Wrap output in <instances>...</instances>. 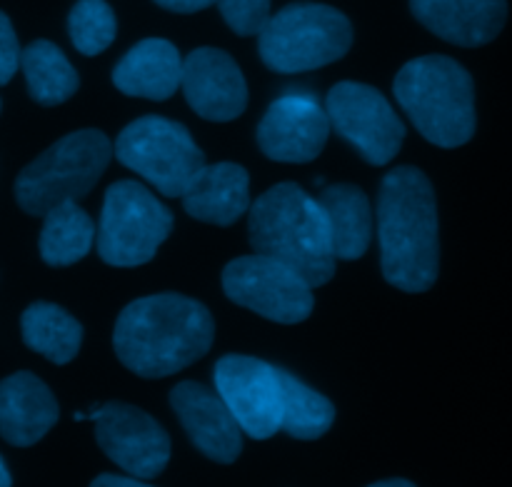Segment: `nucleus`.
<instances>
[{"instance_id": "nucleus-1", "label": "nucleus", "mask_w": 512, "mask_h": 487, "mask_svg": "<svg viewBox=\"0 0 512 487\" xmlns=\"http://www.w3.org/2000/svg\"><path fill=\"white\" fill-rule=\"evenodd\" d=\"M213 338V315L203 303L180 293H158L125 305L115 323L113 348L130 373L158 380L198 363Z\"/></svg>"}, {"instance_id": "nucleus-2", "label": "nucleus", "mask_w": 512, "mask_h": 487, "mask_svg": "<svg viewBox=\"0 0 512 487\" xmlns=\"http://www.w3.org/2000/svg\"><path fill=\"white\" fill-rule=\"evenodd\" d=\"M380 268L403 293H425L440 273L438 203L428 175L413 165L393 168L378 193Z\"/></svg>"}, {"instance_id": "nucleus-3", "label": "nucleus", "mask_w": 512, "mask_h": 487, "mask_svg": "<svg viewBox=\"0 0 512 487\" xmlns=\"http://www.w3.org/2000/svg\"><path fill=\"white\" fill-rule=\"evenodd\" d=\"M248 210V233L255 253L278 260L298 273L310 288L333 280V243L323 210L313 195L295 183H280L265 190Z\"/></svg>"}, {"instance_id": "nucleus-4", "label": "nucleus", "mask_w": 512, "mask_h": 487, "mask_svg": "<svg viewBox=\"0 0 512 487\" xmlns=\"http://www.w3.org/2000/svg\"><path fill=\"white\" fill-rule=\"evenodd\" d=\"M395 98L425 140L460 148L475 133L473 75L448 55H423L395 75Z\"/></svg>"}, {"instance_id": "nucleus-5", "label": "nucleus", "mask_w": 512, "mask_h": 487, "mask_svg": "<svg viewBox=\"0 0 512 487\" xmlns=\"http://www.w3.org/2000/svg\"><path fill=\"white\" fill-rule=\"evenodd\" d=\"M113 158L103 130H75L25 165L15 178V200L28 215L43 218L60 203L83 200Z\"/></svg>"}, {"instance_id": "nucleus-6", "label": "nucleus", "mask_w": 512, "mask_h": 487, "mask_svg": "<svg viewBox=\"0 0 512 487\" xmlns=\"http://www.w3.org/2000/svg\"><path fill=\"white\" fill-rule=\"evenodd\" d=\"M353 45L348 15L323 3L285 5L258 33L263 63L275 73H305L343 58Z\"/></svg>"}, {"instance_id": "nucleus-7", "label": "nucleus", "mask_w": 512, "mask_h": 487, "mask_svg": "<svg viewBox=\"0 0 512 487\" xmlns=\"http://www.w3.org/2000/svg\"><path fill=\"white\" fill-rule=\"evenodd\" d=\"M173 223V213L145 185L118 180L105 193L95 248L113 268H138L155 258Z\"/></svg>"}, {"instance_id": "nucleus-8", "label": "nucleus", "mask_w": 512, "mask_h": 487, "mask_svg": "<svg viewBox=\"0 0 512 487\" xmlns=\"http://www.w3.org/2000/svg\"><path fill=\"white\" fill-rule=\"evenodd\" d=\"M113 153L125 168L168 198H180L205 165L203 150L195 145L188 128L160 115H145L125 125Z\"/></svg>"}, {"instance_id": "nucleus-9", "label": "nucleus", "mask_w": 512, "mask_h": 487, "mask_svg": "<svg viewBox=\"0 0 512 487\" xmlns=\"http://www.w3.org/2000/svg\"><path fill=\"white\" fill-rule=\"evenodd\" d=\"M323 108L330 128L348 140L370 165H388L400 153L405 125L388 98L373 85L343 80L333 85Z\"/></svg>"}, {"instance_id": "nucleus-10", "label": "nucleus", "mask_w": 512, "mask_h": 487, "mask_svg": "<svg viewBox=\"0 0 512 487\" xmlns=\"http://www.w3.org/2000/svg\"><path fill=\"white\" fill-rule=\"evenodd\" d=\"M223 290L235 305L280 325L303 323L315 308L313 288L298 273L258 253L225 265Z\"/></svg>"}, {"instance_id": "nucleus-11", "label": "nucleus", "mask_w": 512, "mask_h": 487, "mask_svg": "<svg viewBox=\"0 0 512 487\" xmlns=\"http://www.w3.org/2000/svg\"><path fill=\"white\" fill-rule=\"evenodd\" d=\"M83 418L95 425L100 450L130 478L153 480L168 468L170 438L145 410L128 403H105L83 413Z\"/></svg>"}, {"instance_id": "nucleus-12", "label": "nucleus", "mask_w": 512, "mask_h": 487, "mask_svg": "<svg viewBox=\"0 0 512 487\" xmlns=\"http://www.w3.org/2000/svg\"><path fill=\"white\" fill-rule=\"evenodd\" d=\"M213 383L245 435L268 440L278 433L280 368L250 355H225L215 363Z\"/></svg>"}, {"instance_id": "nucleus-13", "label": "nucleus", "mask_w": 512, "mask_h": 487, "mask_svg": "<svg viewBox=\"0 0 512 487\" xmlns=\"http://www.w3.org/2000/svg\"><path fill=\"white\" fill-rule=\"evenodd\" d=\"M328 135V113L310 93L278 98L258 125L260 150L278 163H310L323 153Z\"/></svg>"}, {"instance_id": "nucleus-14", "label": "nucleus", "mask_w": 512, "mask_h": 487, "mask_svg": "<svg viewBox=\"0 0 512 487\" xmlns=\"http://www.w3.org/2000/svg\"><path fill=\"white\" fill-rule=\"evenodd\" d=\"M180 88L190 108L205 120L228 123L248 108V83L233 55L220 48H198L183 58Z\"/></svg>"}, {"instance_id": "nucleus-15", "label": "nucleus", "mask_w": 512, "mask_h": 487, "mask_svg": "<svg viewBox=\"0 0 512 487\" xmlns=\"http://www.w3.org/2000/svg\"><path fill=\"white\" fill-rule=\"evenodd\" d=\"M170 405L178 415L180 425L188 433L190 443L208 460L220 465H233L243 453V430L220 395L213 388L195 380L175 385L170 393Z\"/></svg>"}, {"instance_id": "nucleus-16", "label": "nucleus", "mask_w": 512, "mask_h": 487, "mask_svg": "<svg viewBox=\"0 0 512 487\" xmlns=\"http://www.w3.org/2000/svg\"><path fill=\"white\" fill-rule=\"evenodd\" d=\"M58 400L33 373L0 380V438L15 448L40 443L58 423Z\"/></svg>"}, {"instance_id": "nucleus-17", "label": "nucleus", "mask_w": 512, "mask_h": 487, "mask_svg": "<svg viewBox=\"0 0 512 487\" xmlns=\"http://www.w3.org/2000/svg\"><path fill=\"white\" fill-rule=\"evenodd\" d=\"M410 10L430 33L463 48L488 45L508 18L505 0H410Z\"/></svg>"}, {"instance_id": "nucleus-18", "label": "nucleus", "mask_w": 512, "mask_h": 487, "mask_svg": "<svg viewBox=\"0 0 512 487\" xmlns=\"http://www.w3.org/2000/svg\"><path fill=\"white\" fill-rule=\"evenodd\" d=\"M180 198L190 218L228 228L248 213L250 175L238 163H205Z\"/></svg>"}, {"instance_id": "nucleus-19", "label": "nucleus", "mask_w": 512, "mask_h": 487, "mask_svg": "<svg viewBox=\"0 0 512 487\" xmlns=\"http://www.w3.org/2000/svg\"><path fill=\"white\" fill-rule=\"evenodd\" d=\"M183 58L170 40L148 38L128 50L113 70V85L130 98L168 100L180 88Z\"/></svg>"}, {"instance_id": "nucleus-20", "label": "nucleus", "mask_w": 512, "mask_h": 487, "mask_svg": "<svg viewBox=\"0 0 512 487\" xmlns=\"http://www.w3.org/2000/svg\"><path fill=\"white\" fill-rule=\"evenodd\" d=\"M320 210L328 223L335 260H358L373 240V208L358 185L335 183L320 190Z\"/></svg>"}, {"instance_id": "nucleus-21", "label": "nucleus", "mask_w": 512, "mask_h": 487, "mask_svg": "<svg viewBox=\"0 0 512 487\" xmlns=\"http://www.w3.org/2000/svg\"><path fill=\"white\" fill-rule=\"evenodd\" d=\"M23 340L33 353L55 365H68L83 345V325L55 303H33L20 318Z\"/></svg>"}, {"instance_id": "nucleus-22", "label": "nucleus", "mask_w": 512, "mask_h": 487, "mask_svg": "<svg viewBox=\"0 0 512 487\" xmlns=\"http://www.w3.org/2000/svg\"><path fill=\"white\" fill-rule=\"evenodd\" d=\"M40 258L53 268H68L90 253L95 240L93 218L78 203H60L43 215Z\"/></svg>"}, {"instance_id": "nucleus-23", "label": "nucleus", "mask_w": 512, "mask_h": 487, "mask_svg": "<svg viewBox=\"0 0 512 487\" xmlns=\"http://www.w3.org/2000/svg\"><path fill=\"white\" fill-rule=\"evenodd\" d=\"M20 68L25 73L30 98L48 108L73 98L80 85L78 70L70 65L63 50L50 40H33L20 53Z\"/></svg>"}, {"instance_id": "nucleus-24", "label": "nucleus", "mask_w": 512, "mask_h": 487, "mask_svg": "<svg viewBox=\"0 0 512 487\" xmlns=\"http://www.w3.org/2000/svg\"><path fill=\"white\" fill-rule=\"evenodd\" d=\"M335 405L280 368V430L295 440H318L333 428Z\"/></svg>"}, {"instance_id": "nucleus-25", "label": "nucleus", "mask_w": 512, "mask_h": 487, "mask_svg": "<svg viewBox=\"0 0 512 487\" xmlns=\"http://www.w3.org/2000/svg\"><path fill=\"white\" fill-rule=\"evenodd\" d=\"M68 33L78 53L100 55L113 45L118 20L105 0H78L68 15Z\"/></svg>"}, {"instance_id": "nucleus-26", "label": "nucleus", "mask_w": 512, "mask_h": 487, "mask_svg": "<svg viewBox=\"0 0 512 487\" xmlns=\"http://www.w3.org/2000/svg\"><path fill=\"white\" fill-rule=\"evenodd\" d=\"M215 5L220 8V15L228 23V28L243 38L258 35L273 15L270 13V0H215Z\"/></svg>"}, {"instance_id": "nucleus-27", "label": "nucleus", "mask_w": 512, "mask_h": 487, "mask_svg": "<svg viewBox=\"0 0 512 487\" xmlns=\"http://www.w3.org/2000/svg\"><path fill=\"white\" fill-rule=\"evenodd\" d=\"M20 43L15 35L13 23L0 10V85H8L20 68Z\"/></svg>"}, {"instance_id": "nucleus-28", "label": "nucleus", "mask_w": 512, "mask_h": 487, "mask_svg": "<svg viewBox=\"0 0 512 487\" xmlns=\"http://www.w3.org/2000/svg\"><path fill=\"white\" fill-rule=\"evenodd\" d=\"M160 8L173 10V13H198V10L210 8L215 0H153Z\"/></svg>"}, {"instance_id": "nucleus-29", "label": "nucleus", "mask_w": 512, "mask_h": 487, "mask_svg": "<svg viewBox=\"0 0 512 487\" xmlns=\"http://www.w3.org/2000/svg\"><path fill=\"white\" fill-rule=\"evenodd\" d=\"M90 487H153V485L143 483V480H138V478H125V475L103 473V475H98L93 483H90Z\"/></svg>"}, {"instance_id": "nucleus-30", "label": "nucleus", "mask_w": 512, "mask_h": 487, "mask_svg": "<svg viewBox=\"0 0 512 487\" xmlns=\"http://www.w3.org/2000/svg\"><path fill=\"white\" fill-rule=\"evenodd\" d=\"M368 487H415L410 480H403V478H393V480H380V483H373Z\"/></svg>"}, {"instance_id": "nucleus-31", "label": "nucleus", "mask_w": 512, "mask_h": 487, "mask_svg": "<svg viewBox=\"0 0 512 487\" xmlns=\"http://www.w3.org/2000/svg\"><path fill=\"white\" fill-rule=\"evenodd\" d=\"M13 485V478H10L8 473V465L3 463V458H0V487H10Z\"/></svg>"}]
</instances>
